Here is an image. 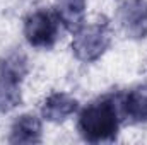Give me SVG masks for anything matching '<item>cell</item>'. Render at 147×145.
Wrapping results in <instances>:
<instances>
[{
  "instance_id": "1",
  "label": "cell",
  "mask_w": 147,
  "mask_h": 145,
  "mask_svg": "<svg viewBox=\"0 0 147 145\" xmlns=\"http://www.w3.org/2000/svg\"><path fill=\"white\" fill-rule=\"evenodd\" d=\"M121 116L120 97L111 94L98 97L80 111L77 123L79 133L91 144L113 142L118 135Z\"/></svg>"
},
{
  "instance_id": "10",
  "label": "cell",
  "mask_w": 147,
  "mask_h": 145,
  "mask_svg": "<svg viewBox=\"0 0 147 145\" xmlns=\"http://www.w3.org/2000/svg\"><path fill=\"white\" fill-rule=\"evenodd\" d=\"M22 101L21 82L0 75V113H9Z\"/></svg>"
},
{
  "instance_id": "7",
  "label": "cell",
  "mask_w": 147,
  "mask_h": 145,
  "mask_svg": "<svg viewBox=\"0 0 147 145\" xmlns=\"http://www.w3.org/2000/svg\"><path fill=\"white\" fill-rule=\"evenodd\" d=\"M53 12L67 31L75 33L84 26L86 0H55Z\"/></svg>"
},
{
  "instance_id": "2",
  "label": "cell",
  "mask_w": 147,
  "mask_h": 145,
  "mask_svg": "<svg viewBox=\"0 0 147 145\" xmlns=\"http://www.w3.org/2000/svg\"><path fill=\"white\" fill-rule=\"evenodd\" d=\"M111 44V31L106 22H91L84 24L74 33L72 51L77 60L91 63L99 60Z\"/></svg>"
},
{
  "instance_id": "5",
  "label": "cell",
  "mask_w": 147,
  "mask_h": 145,
  "mask_svg": "<svg viewBox=\"0 0 147 145\" xmlns=\"http://www.w3.org/2000/svg\"><path fill=\"white\" fill-rule=\"evenodd\" d=\"M79 109V101L65 92H53L41 106V114L46 121L63 123Z\"/></svg>"
},
{
  "instance_id": "4",
  "label": "cell",
  "mask_w": 147,
  "mask_h": 145,
  "mask_svg": "<svg viewBox=\"0 0 147 145\" xmlns=\"http://www.w3.org/2000/svg\"><path fill=\"white\" fill-rule=\"evenodd\" d=\"M120 24L134 39L147 36V0H125L120 5Z\"/></svg>"
},
{
  "instance_id": "9",
  "label": "cell",
  "mask_w": 147,
  "mask_h": 145,
  "mask_svg": "<svg viewBox=\"0 0 147 145\" xmlns=\"http://www.w3.org/2000/svg\"><path fill=\"white\" fill-rule=\"evenodd\" d=\"M28 58L22 51H10L0 58V75L22 82L24 77L28 75Z\"/></svg>"
},
{
  "instance_id": "8",
  "label": "cell",
  "mask_w": 147,
  "mask_h": 145,
  "mask_svg": "<svg viewBox=\"0 0 147 145\" xmlns=\"http://www.w3.org/2000/svg\"><path fill=\"white\" fill-rule=\"evenodd\" d=\"M121 114L132 123H146L147 121V84L130 89L123 99H120Z\"/></svg>"
},
{
  "instance_id": "6",
  "label": "cell",
  "mask_w": 147,
  "mask_h": 145,
  "mask_svg": "<svg viewBox=\"0 0 147 145\" xmlns=\"http://www.w3.org/2000/svg\"><path fill=\"white\" fill-rule=\"evenodd\" d=\"M41 133H43V126L39 118L31 113H26V114H21L12 123L9 142L10 144H39Z\"/></svg>"
},
{
  "instance_id": "3",
  "label": "cell",
  "mask_w": 147,
  "mask_h": 145,
  "mask_svg": "<svg viewBox=\"0 0 147 145\" xmlns=\"http://www.w3.org/2000/svg\"><path fill=\"white\" fill-rule=\"evenodd\" d=\"M24 36L34 48H53L58 39V19L46 10H34L24 21Z\"/></svg>"
}]
</instances>
